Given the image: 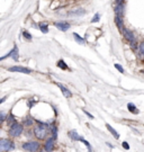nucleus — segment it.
Segmentation results:
<instances>
[{"label": "nucleus", "mask_w": 144, "mask_h": 152, "mask_svg": "<svg viewBox=\"0 0 144 152\" xmlns=\"http://www.w3.org/2000/svg\"><path fill=\"white\" fill-rule=\"evenodd\" d=\"M39 125H36L34 127L33 133H34L35 138H37L39 140H45V138L47 136V133H49V125L41 123V122H39Z\"/></svg>", "instance_id": "nucleus-1"}, {"label": "nucleus", "mask_w": 144, "mask_h": 152, "mask_svg": "<svg viewBox=\"0 0 144 152\" xmlns=\"http://www.w3.org/2000/svg\"><path fill=\"white\" fill-rule=\"evenodd\" d=\"M122 33H123L124 38L131 44L132 48L135 49V45H136V37H135V34L132 32L131 29H128V28H124Z\"/></svg>", "instance_id": "nucleus-2"}, {"label": "nucleus", "mask_w": 144, "mask_h": 152, "mask_svg": "<svg viewBox=\"0 0 144 152\" xmlns=\"http://www.w3.org/2000/svg\"><path fill=\"white\" fill-rule=\"evenodd\" d=\"M23 131H24V125L19 123H15L13 126L9 127V135L13 138H17L23 133Z\"/></svg>", "instance_id": "nucleus-3"}, {"label": "nucleus", "mask_w": 144, "mask_h": 152, "mask_svg": "<svg viewBox=\"0 0 144 152\" xmlns=\"http://www.w3.org/2000/svg\"><path fill=\"white\" fill-rule=\"evenodd\" d=\"M15 145L14 142L8 139H1L0 140V152H7L14 150Z\"/></svg>", "instance_id": "nucleus-4"}, {"label": "nucleus", "mask_w": 144, "mask_h": 152, "mask_svg": "<svg viewBox=\"0 0 144 152\" xmlns=\"http://www.w3.org/2000/svg\"><path fill=\"white\" fill-rule=\"evenodd\" d=\"M23 149L29 152H36L39 149V142H26L23 144Z\"/></svg>", "instance_id": "nucleus-5"}, {"label": "nucleus", "mask_w": 144, "mask_h": 152, "mask_svg": "<svg viewBox=\"0 0 144 152\" xmlns=\"http://www.w3.org/2000/svg\"><path fill=\"white\" fill-rule=\"evenodd\" d=\"M18 54H19V51H18V48H17V45H15L14 46V49L7 55H5V56H2L0 60L1 61H3L5 59H7V58H11L14 61H18Z\"/></svg>", "instance_id": "nucleus-6"}, {"label": "nucleus", "mask_w": 144, "mask_h": 152, "mask_svg": "<svg viewBox=\"0 0 144 152\" xmlns=\"http://www.w3.org/2000/svg\"><path fill=\"white\" fill-rule=\"evenodd\" d=\"M9 71L10 72H20V73H32V70L28 69V68H25V66H18V65H14V66H10L9 68Z\"/></svg>", "instance_id": "nucleus-7"}, {"label": "nucleus", "mask_w": 144, "mask_h": 152, "mask_svg": "<svg viewBox=\"0 0 144 152\" xmlns=\"http://www.w3.org/2000/svg\"><path fill=\"white\" fill-rule=\"evenodd\" d=\"M54 26L59 29V31H61V32H66V31H69L70 29V23H68V22H55L54 23Z\"/></svg>", "instance_id": "nucleus-8"}, {"label": "nucleus", "mask_w": 144, "mask_h": 152, "mask_svg": "<svg viewBox=\"0 0 144 152\" xmlns=\"http://www.w3.org/2000/svg\"><path fill=\"white\" fill-rule=\"evenodd\" d=\"M54 141H55V139H53V138H50V139H47L45 141V144H44L45 151L51 152L54 149Z\"/></svg>", "instance_id": "nucleus-9"}, {"label": "nucleus", "mask_w": 144, "mask_h": 152, "mask_svg": "<svg viewBox=\"0 0 144 152\" xmlns=\"http://www.w3.org/2000/svg\"><path fill=\"white\" fill-rule=\"evenodd\" d=\"M56 85H57L59 88L61 89V91H62V94H63L64 97H66V98H71V97H72V92L66 88V86H63V85H61V83H56Z\"/></svg>", "instance_id": "nucleus-10"}, {"label": "nucleus", "mask_w": 144, "mask_h": 152, "mask_svg": "<svg viewBox=\"0 0 144 152\" xmlns=\"http://www.w3.org/2000/svg\"><path fill=\"white\" fill-rule=\"evenodd\" d=\"M115 24H116V26L118 27V29H119L120 32H123V29H124L125 27H124V19H123L122 16H115Z\"/></svg>", "instance_id": "nucleus-11"}, {"label": "nucleus", "mask_w": 144, "mask_h": 152, "mask_svg": "<svg viewBox=\"0 0 144 152\" xmlns=\"http://www.w3.org/2000/svg\"><path fill=\"white\" fill-rule=\"evenodd\" d=\"M124 9H125V5L124 3H119V5H116L114 12H115V15L116 16H122L124 15Z\"/></svg>", "instance_id": "nucleus-12"}, {"label": "nucleus", "mask_w": 144, "mask_h": 152, "mask_svg": "<svg viewBox=\"0 0 144 152\" xmlns=\"http://www.w3.org/2000/svg\"><path fill=\"white\" fill-rule=\"evenodd\" d=\"M69 136L73 140V141H81V140L83 139L82 136L79 135L76 131H70V132H69Z\"/></svg>", "instance_id": "nucleus-13"}, {"label": "nucleus", "mask_w": 144, "mask_h": 152, "mask_svg": "<svg viewBox=\"0 0 144 152\" xmlns=\"http://www.w3.org/2000/svg\"><path fill=\"white\" fill-rule=\"evenodd\" d=\"M86 14V10L83 9V8H78L77 10H71L69 15H71V16H81V15H85Z\"/></svg>", "instance_id": "nucleus-14"}, {"label": "nucleus", "mask_w": 144, "mask_h": 152, "mask_svg": "<svg viewBox=\"0 0 144 152\" xmlns=\"http://www.w3.org/2000/svg\"><path fill=\"white\" fill-rule=\"evenodd\" d=\"M73 37H74V39H76V42H77L78 44H80V45H83V44L86 43L85 38L81 37V36H80V35L78 34V33H73Z\"/></svg>", "instance_id": "nucleus-15"}, {"label": "nucleus", "mask_w": 144, "mask_h": 152, "mask_svg": "<svg viewBox=\"0 0 144 152\" xmlns=\"http://www.w3.org/2000/svg\"><path fill=\"white\" fill-rule=\"evenodd\" d=\"M39 31L43 33V34H47L49 33V25L46 23H41L39 24Z\"/></svg>", "instance_id": "nucleus-16"}, {"label": "nucleus", "mask_w": 144, "mask_h": 152, "mask_svg": "<svg viewBox=\"0 0 144 152\" xmlns=\"http://www.w3.org/2000/svg\"><path fill=\"white\" fill-rule=\"evenodd\" d=\"M15 123H17L16 119H15V116L13 114L8 115L7 116V124H8V126H13Z\"/></svg>", "instance_id": "nucleus-17"}, {"label": "nucleus", "mask_w": 144, "mask_h": 152, "mask_svg": "<svg viewBox=\"0 0 144 152\" xmlns=\"http://www.w3.org/2000/svg\"><path fill=\"white\" fill-rule=\"evenodd\" d=\"M106 127H107V130H108V131H109V132L114 135V138H115V139H119V134H118V132L115 131V128H113V127L110 126L109 124H106Z\"/></svg>", "instance_id": "nucleus-18"}, {"label": "nucleus", "mask_w": 144, "mask_h": 152, "mask_svg": "<svg viewBox=\"0 0 144 152\" xmlns=\"http://www.w3.org/2000/svg\"><path fill=\"white\" fill-rule=\"evenodd\" d=\"M127 108H128V111L131 112L132 114H139V109L136 108V106H135L134 104L130 102V104L127 105Z\"/></svg>", "instance_id": "nucleus-19"}, {"label": "nucleus", "mask_w": 144, "mask_h": 152, "mask_svg": "<svg viewBox=\"0 0 144 152\" xmlns=\"http://www.w3.org/2000/svg\"><path fill=\"white\" fill-rule=\"evenodd\" d=\"M57 66L60 68V69H63V70H68V65L66 63L63 61V60H60L59 62H57Z\"/></svg>", "instance_id": "nucleus-20"}, {"label": "nucleus", "mask_w": 144, "mask_h": 152, "mask_svg": "<svg viewBox=\"0 0 144 152\" xmlns=\"http://www.w3.org/2000/svg\"><path fill=\"white\" fill-rule=\"evenodd\" d=\"M99 19H100V14H99V13L95 14V16L92 17V19H91V23H92V24H95V23H98V22H99Z\"/></svg>", "instance_id": "nucleus-21"}, {"label": "nucleus", "mask_w": 144, "mask_h": 152, "mask_svg": "<svg viewBox=\"0 0 144 152\" xmlns=\"http://www.w3.org/2000/svg\"><path fill=\"white\" fill-rule=\"evenodd\" d=\"M33 124V119L30 117H27L24 119V126H30Z\"/></svg>", "instance_id": "nucleus-22"}, {"label": "nucleus", "mask_w": 144, "mask_h": 152, "mask_svg": "<svg viewBox=\"0 0 144 152\" xmlns=\"http://www.w3.org/2000/svg\"><path fill=\"white\" fill-rule=\"evenodd\" d=\"M23 35H24V37L26 38V39H28V41H32V35H30V33L29 32H27V31H24L23 32Z\"/></svg>", "instance_id": "nucleus-23"}, {"label": "nucleus", "mask_w": 144, "mask_h": 152, "mask_svg": "<svg viewBox=\"0 0 144 152\" xmlns=\"http://www.w3.org/2000/svg\"><path fill=\"white\" fill-rule=\"evenodd\" d=\"M139 51H140V54L144 56V41L140 43V45H139Z\"/></svg>", "instance_id": "nucleus-24"}, {"label": "nucleus", "mask_w": 144, "mask_h": 152, "mask_svg": "<svg viewBox=\"0 0 144 152\" xmlns=\"http://www.w3.org/2000/svg\"><path fill=\"white\" fill-rule=\"evenodd\" d=\"M81 142H83V143H85V145H86V147H87V149H88V151H89V152H92L91 145L89 144V142H88V141H86L85 139H82V140H81Z\"/></svg>", "instance_id": "nucleus-25"}, {"label": "nucleus", "mask_w": 144, "mask_h": 152, "mask_svg": "<svg viewBox=\"0 0 144 152\" xmlns=\"http://www.w3.org/2000/svg\"><path fill=\"white\" fill-rule=\"evenodd\" d=\"M52 138L53 139H56L57 138V127L56 126H53L52 127Z\"/></svg>", "instance_id": "nucleus-26"}, {"label": "nucleus", "mask_w": 144, "mask_h": 152, "mask_svg": "<svg viewBox=\"0 0 144 152\" xmlns=\"http://www.w3.org/2000/svg\"><path fill=\"white\" fill-rule=\"evenodd\" d=\"M115 68L117 69L120 73H124V68H123V66H122L119 63H115Z\"/></svg>", "instance_id": "nucleus-27"}, {"label": "nucleus", "mask_w": 144, "mask_h": 152, "mask_svg": "<svg viewBox=\"0 0 144 152\" xmlns=\"http://www.w3.org/2000/svg\"><path fill=\"white\" fill-rule=\"evenodd\" d=\"M123 148H124V149H126V150H128V149H130L128 143H127V142H123Z\"/></svg>", "instance_id": "nucleus-28"}, {"label": "nucleus", "mask_w": 144, "mask_h": 152, "mask_svg": "<svg viewBox=\"0 0 144 152\" xmlns=\"http://www.w3.org/2000/svg\"><path fill=\"white\" fill-rule=\"evenodd\" d=\"M5 119H6V117H5V113H3V112H1V113H0V121H1V122H3Z\"/></svg>", "instance_id": "nucleus-29"}, {"label": "nucleus", "mask_w": 144, "mask_h": 152, "mask_svg": "<svg viewBox=\"0 0 144 152\" xmlns=\"http://www.w3.org/2000/svg\"><path fill=\"white\" fill-rule=\"evenodd\" d=\"M83 112H85V114L87 115V116H88V117H89V118H95V117H93V116H92L91 114H90V113H89V112H87V111H83Z\"/></svg>", "instance_id": "nucleus-30"}, {"label": "nucleus", "mask_w": 144, "mask_h": 152, "mask_svg": "<svg viewBox=\"0 0 144 152\" xmlns=\"http://www.w3.org/2000/svg\"><path fill=\"white\" fill-rule=\"evenodd\" d=\"M116 1V5H119V3H124V0H115Z\"/></svg>", "instance_id": "nucleus-31"}, {"label": "nucleus", "mask_w": 144, "mask_h": 152, "mask_svg": "<svg viewBox=\"0 0 144 152\" xmlns=\"http://www.w3.org/2000/svg\"><path fill=\"white\" fill-rule=\"evenodd\" d=\"M6 100V97H3V98H2V99H1V101H0V104H2V102H3V101Z\"/></svg>", "instance_id": "nucleus-32"}]
</instances>
